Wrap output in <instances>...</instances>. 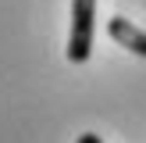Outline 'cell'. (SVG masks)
Listing matches in <instances>:
<instances>
[{
    "mask_svg": "<svg viewBox=\"0 0 146 143\" xmlns=\"http://www.w3.org/2000/svg\"><path fill=\"white\" fill-rule=\"evenodd\" d=\"M93 36H96V0H71V32H68V61L86 64L93 54Z\"/></svg>",
    "mask_w": 146,
    "mask_h": 143,
    "instance_id": "6da1fadb",
    "label": "cell"
},
{
    "mask_svg": "<svg viewBox=\"0 0 146 143\" xmlns=\"http://www.w3.org/2000/svg\"><path fill=\"white\" fill-rule=\"evenodd\" d=\"M107 32H111V39L118 43V47H125V50H132V54L146 57V32L139 25H132L128 18H118V14H114V18L107 21Z\"/></svg>",
    "mask_w": 146,
    "mask_h": 143,
    "instance_id": "7a4b0ae2",
    "label": "cell"
},
{
    "mask_svg": "<svg viewBox=\"0 0 146 143\" xmlns=\"http://www.w3.org/2000/svg\"><path fill=\"white\" fill-rule=\"evenodd\" d=\"M75 143H104V140H100V136L96 132H82V136H78V140Z\"/></svg>",
    "mask_w": 146,
    "mask_h": 143,
    "instance_id": "3957f363",
    "label": "cell"
}]
</instances>
